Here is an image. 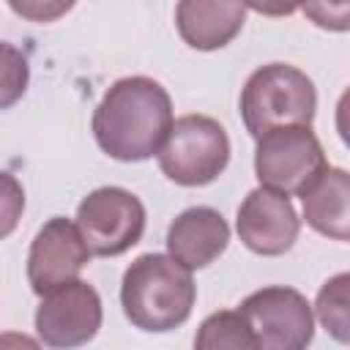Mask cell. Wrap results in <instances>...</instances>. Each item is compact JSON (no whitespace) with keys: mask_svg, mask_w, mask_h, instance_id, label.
Listing matches in <instances>:
<instances>
[{"mask_svg":"<svg viewBox=\"0 0 350 350\" xmlns=\"http://www.w3.org/2000/svg\"><path fill=\"white\" fill-rule=\"evenodd\" d=\"M172 126V98L153 77H123L107 88L93 112L98 148L118 161H145L159 153Z\"/></svg>","mask_w":350,"mask_h":350,"instance_id":"1","label":"cell"},{"mask_svg":"<svg viewBox=\"0 0 350 350\" xmlns=\"http://www.w3.org/2000/svg\"><path fill=\"white\" fill-rule=\"evenodd\" d=\"M254 345L262 350H301L314 336V314L309 301L284 284L249 293L238 304Z\"/></svg>","mask_w":350,"mask_h":350,"instance_id":"7","label":"cell"},{"mask_svg":"<svg viewBox=\"0 0 350 350\" xmlns=\"http://www.w3.org/2000/svg\"><path fill=\"white\" fill-rule=\"evenodd\" d=\"M350 273H336L331 276L314 301V314L320 320V325L336 339V342H347L350 339Z\"/></svg>","mask_w":350,"mask_h":350,"instance_id":"15","label":"cell"},{"mask_svg":"<svg viewBox=\"0 0 350 350\" xmlns=\"http://www.w3.org/2000/svg\"><path fill=\"white\" fill-rule=\"evenodd\" d=\"M156 156L161 172L172 183L208 186L227 170L230 137L216 118L183 115L172 120Z\"/></svg>","mask_w":350,"mask_h":350,"instance_id":"4","label":"cell"},{"mask_svg":"<svg viewBox=\"0 0 350 350\" xmlns=\"http://www.w3.org/2000/svg\"><path fill=\"white\" fill-rule=\"evenodd\" d=\"M77 227L96 257H118L139 243L145 232V205L120 186L93 189L77 208Z\"/></svg>","mask_w":350,"mask_h":350,"instance_id":"6","label":"cell"},{"mask_svg":"<svg viewBox=\"0 0 350 350\" xmlns=\"http://www.w3.org/2000/svg\"><path fill=\"white\" fill-rule=\"evenodd\" d=\"M194 347L200 350H221V347H232V350H254V336L246 325V320L241 317L238 309H221L213 312L211 317L202 320L197 336H194Z\"/></svg>","mask_w":350,"mask_h":350,"instance_id":"14","label":"cell"},{"mask_svg":"<svg viewBox=\"0 0 350 350\" xmlns=\"http://www.w3.org/2000/svg\"><path fill=\"white\" fill-rule=\"evenodd\" d=\"M306 224L331 238L347 241L350 235V175L342 167H325L301 194Z\"/></svg>","mask_w":350,"mask_h":350,"instance_id":"13","label":"cell"},{"mask_svg":"<svg viewBox=\"0 0 350 350\" xmlns=\"http://www.w3.org/2000/svg\"><path fill=\"white\" fill-rule=\"evenodd\" d=\"M90 249L77 227L66 216H52L33 238L27 252V282L36 295L55 290L57 284L77 279L90 262Z\"/></svg>","mask_w":350,"mask_h":350,"instance_id":"10","label":"cell"},{"mask_svg":"<svg viewBox=\"0 0 350 350\" xmlns=\"http://www.w3.org/2000/svg\"><path fill=\"white\" fill-rule=\"evenodd\" d=\"M11 5V11L25 19V22H36V25H46L55 22L60 16H66L77 0H5Z\"/></svg>","mask_w":350,"mask_h":350,"instance_id":"19","label":"cell"},{"mask_svg":"<svg viewBox=\"0 0 350 350\" xmlns=\"http://www.w3.org/2000/svg\"><path fill=\"white\" fill-rule=\"evenodd\" d=\"M101 298L93 284L68 279L41 295L36 309V334L49 347H79L101 328Z\"/></svg>","mask_w":350,"mask_h":350,"instance_id":"8","label":"cell"},{"mask_svg":"<svg viewBox=\"0 0 350 350\" xmlns=\"http://www.w3.org/2000/svg\"><path fill=\"white\" fill-rule=\"evenodd\" d=\"M197 301L191 271L178 265L170 254H139L123 273L120 306L126 320L148 334L180 328Z\"/></svg>","mask_w":350,"mask_h":350,"instance_id":"2","label":"cell"},{"mask_svg":"<svg viewBox=\"0 0 350 350\" xmlns=\"http://www.w3.org/2000/svg\"><path fill=\"white\" fill-rule=\"evenodd\" d=\"M235 230L249 252L262 257H279L290 252L298 241L301 219L287 194L273 191L268 186H257L243 197Z\"/></svg>","mask_w":350,"mask_h":350,"instance_id":"9","label":"cell"},{"mask_svg":"<svg viewBox=\"0 0 350 350\" xmlns=\"http://www.w3.org/2000/svg\"><path fill=\"white\" fill-rule=\"evenodd\" d=\"M22 211H25L22 183L11 172L0 170V241L8 238L16 230V224L22 219Z\"/></svg>","mask_w":350,"mask_h":350,"instance_id":"18","label":"cell"},{"mask_svg":"<svg viewBox=\"0 0 350 350\" xmlns=\"http://www.w3.org/2000/svg\"><path fill=\"white\" fill-rule=\"evenodd\" d=\"M230 243L227 219L208 205H194L178 213L167 230V254L186 271L208 268Z\"/></svg>","mask_w":350,"mask_h":350,"instance_id":"11","label":"cell"},{"mask_svg":"<svg viewBox=\"0 0 350 350\" xmlns=\"http://www.w3.org/2000/svg\"><path fill=\"white\" fill-rule=\"evenodd\" d=\"M328 167L325 150L312 126H276L257 137L254 175L260 186L282 194H301Z\"/></svg>","mask_w":350,"mask_h":350,"instance_id":"5","label":"cell"},{"mask_svg":"<svg viewBox=\"0 0 350 350\" xmlns=\"http://www.w3.org/2000/svg\"><path fill=\"white\" fill-rule=\"evenodd\" d=\"M243 3L262 16H290L301 8L304 0H243Z\"/></svg>","mask_w":350,"mask_h":350,"instance_id":"20","label":"cell"},{"mask_svg":"<svg viewBox=\"0 0 350 350\" xmlns=\"http://www.w3.org/2000/svg\"><path fill=\"white\" fill-rule=\"evenodd\" d=\"M30 82V66L22 49L8 41H0V109L14 107Z\"/></svg>","mask_w":350,"mask_h":350,"instance_id":"16","label":"cell"},{"mask_svg":"<svg viewBox=\"0 0 350 350\" xmlns=\"http://www.w3.org/2000/svg\"><path fill=\"white\" fill-rule=\"evenodd\" d=\"M309 22L331 33L350 30V0H304L301 3Z\"/></svg>","mask_w":350,"mask_h":350,"instance_id":"17","label":"cell"},{"mask_svg":"<svg viewBox=\"0 0 350 350\" xmlns=\"http://www.w3.org/2000/svg\"><path fill=\"white\" fill-rule=\"evenodd\" d=\"M238 107L246 131L257 139L276 126H312L317 90L301 68L290 63H268L249 74Z\"/></svg>","mask_w":350,"mask_h":350,"instance_id":"3","label":"cell"},{"mask_svg":"<svg viewBox=\"0 0 350 350\" xmlns=\"http://www.w3.org/2000/svg\"><path fill=\"white\" fill-rule=\"evenodd\" d=\"M246 22L243 0H178L175 27L183 44L197 52L227 46Z\"/></svg>","mask_w":350,"mask_h":350,"instance_id":"12","label":"cell"}]
</instances>
